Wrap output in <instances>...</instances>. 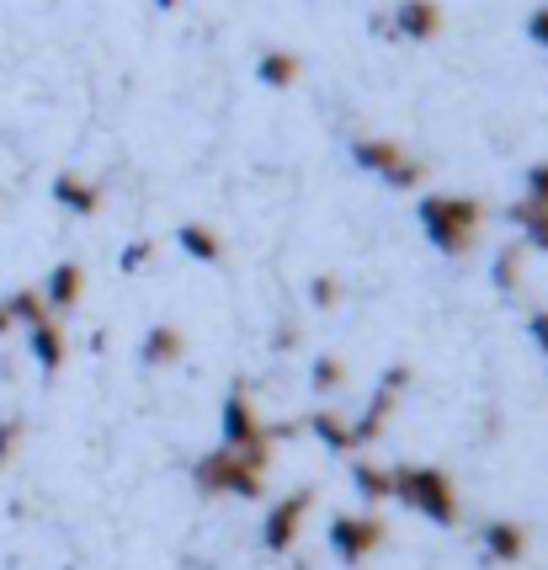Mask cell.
Returning <instances> with one entry per match:
<instances>
[{
    "mask_svg": "<svg viewBox=\"0 0 548 570\" xmlns=\"http://www.w3.org/2000/svg\"><path fill=\"white\" fill-rule=\"evenodd\" d=\"M511 219H517V229H522V246L527 250H548V208H511Z\"/></svg>",
    "mask_w": 548,
    "mask_h": 570,
    "instance_id": "obj_20",
    "label": "cell"
},
{
    "mask_svg": "<svg viewBox=\"0 0 548 570\" xmlns=\"http://www.w3.org/2000/svg\"><path fill=\"white\" fill-rule=\"evenodd\" d=\"M527 38H532L538 49H548V6H538V11L527 17Z\"/></svg>",
    "mask_w": 548,
    "mask_h": 570,
    "instance_id": "obj_27",
    "label": "cell"
},
{
    "mask_svg": "<svg viewBox=\"0 0 548 570\" xmlns=\"http://www.w3.org/2000/svg\"><path fill=\"white\" fill-rule=\"evenodd\" d=\"M155 6H160V11H176V6H181V0H155Z\"/></svg>",
    "mask_w": 548,
    "mask_h": 570,
    "instance_id": "obj_30",
    "label": "cell"
},
{
    "mask_svg": "<svg viewBox=\"0 0 548 570\" xmlns=\"http://www.w3.org/2000/svg\"><path fill=\"white\" fill-rule=\"evenodd\" d=\"M267 464H272V448L261 453H240V448H213L192 464V485L202 497H240L256 501L267 491Z\"/></svg>",
    "mask_w": 548,
    "mask_h": 570,
    "instance_id": "obj_1",
    "label": "cell"
},
{
    "mask_svg": "<svg viewBox=\"0 0 548 570\" xmlns=\"http://www.w3.org/2000/svg\"><path fill=\"white\" fill-rule=\"evenodd\" d=\"M389 501L421 512V518L437 522V528H452V522L464 518L458 485H452L437 464H389Z\"/></svg>",
    "mask_w": 548,
    "mask_h": 570,
    "instance_id": "obj_2",
    "label": "cell"
},
{
    "mask_svg": "<svg viewBox=\"0 0 548 570\" xmlns=\"http://www.w3.org/2000/svg\"><path fill=\"white\" fill-rule=\"evenodd\" d=\"M38 294H43V304H49L53 321H59V315H70V309L80 304V294H86V267H80V262H59V267L43 277V288H38Z\"/></svg>",
    "mask_w": 548,
    "mask_h": 570,
    "instance_id": "obj_10",
    "label": "cell"
},
{
    "mask_svg": "<svg viewBox=\"0 0 548 570\" xmlns=\"http://www.w3.org/2000/svg\"><path fill=\"white\" fill-rule=\"evenodd\" d=\"M176 246L187 250L192 262H208V267L225 262V240H219L213 224H181V229H176Z\"/></svg>",
    "mask_w": 548,
    "mask_h": 570,
    "instance_id": "obj_15",
    "label": "cell"
},
{
    "mask_svg": "<svg viewBox=\"0 0 548 570\" xmlns=\"http://www.w3.org/2000/svg\"><path fill=\"white\" fill-rule=\"evenodd\" d=\"M309 384H315L320 395H341V390H347V363H341V357H315Z\"/></svg>",
    "mask_w": 548,
    "mask_h": 570,
    "instance_id": "obj_22",
    "label": "cell"
},
{
    "mask_svg": "<svg viewBox=\"0 0 548 570\" xmlns=\"http://www.w3.org/2000/svg\"><path fill=\"white\" fill-rule=\"evenodd\" d=\"M256 80L272 86V91H288V86L299 80V53L293 49H267L261 59H256Z\"/></svg>",
    "mask_w": 548,
    "mask_h": 570,
    "instance_id": "obj_16",
    "label": "cell"
},
{
    "mask_svg": "<svg viewBox=\"0 0 548 570\" xmlns=\"http://www.w3.org/2000/svg\"><path fill=\"white\" fill-rule=\"evenodd\" d=\"M522 208H548V160L527 171V187H522Z\"/></svg>",
    "mask_w": 548,
    "mask_h": 570,
    "instance_id": "obj_24",
    "label": "cell"
},
{
    "mask_svg": "<svg viewBox=\"0 0 548 570\" xmlns=\"http://www.w3.org/2000/svg\"><path fill=\"white\" fill-rule=\"evenodd\" d=\"M309 432L320 438L330 453H357V438H351V422L341 416V411H315L309 416Z\"/></svg>",
    "mask_w": 548,
    "mask_h": 570,
    "instance_id": "obj_17",
    "label": "cell"
},
{
    "mask_svg": "<svg viewBox=\"0 0 548 570\" xmlns=\"http://www.w3.org/2000/svg\"><path fill=\"white\" fill-rule=\"evenodd\" d=\"M53 203L64 208V214H76V219H91L101 208V187L97 181H86L80 171H59L53 176Z\"/></svg>",
    "mask_w": 548,
    "mask_h": 570,
    "instance_id": "obj_12",
    "label": "cell"
},
{
    "mask_svg": "<svg viewBox=\"0 0 548 570\" xmlns=\"http://www.w3.org/2000/svg\"><path fill=\"white\" fill-rule=\"evenodd\" d=\"M527 331H532V342H538V352H548V309H538V315L527 321Z\"/></svg>",
    "mask_w": 548,
    "mask_h": 570,
    "instance_id": "obj_28",
    "label": "cell"
},
{
    "mask_svg": "<svg viewBox=\"0 0 548 570\" xmlns=\"http://www.w3.org/2000/svg\"><path fill=\"white\" fill-rule=\"evenodd\" d=\"M181 352H187V336L176 325H150L145 342H139V363L145 368H171V363H181Z\"/></svg>",
    "mask_w": 548,
    "mask_h": 570,
    "instance_id": "obj_14",
    "label": "cell"
},
{
    "mask_svg": "<svg viewBox=\"0 0 548 570\" xmlns=\"http://www.w3.org/2000/svg\"><path fill=\"white\" fill-rule=\"evenodd\" d=\"M309 298H315V309H336V304H341V283H336V277H315V283H309Z\"/></svg>",
    "mask_w": 548,
    "mask_h": 570,
    "instance_id": "obj_25",
    "label": "cell"
},
{
    "mask_svg": "<svg viewBox=\"0 0 548 570\" xmlns=\"http://www.w3.org/2000/svg\"><path fill=\"white\" fill-rule=\"evenodd\" d=\"M6 331H17V325H11V309H6V298H0V336H6Z\"/></svg>",
    "mask_w": 548,
    "mask_h": 570,
    "instance_id": "obj_29",
    "label": "cell"
},
{
    "mask_svg": "<svg viewBox=\"0 0 548 570\" xmlns=\"http://www.w3.org/2000/svg\"><path fill=\"white\" fill-rule=\"evenodd\" d=\"M490 277H496V288L517 294V288H522V246L496 250V262H490Z\"/></svg>",
    "mask_w": 548,
    "mask_h": 570,
    "instance_id": "obj_21",
    "label": "cell"
},
{
    "mask_svg": "<svg viewBox=\"0 0 548 570\" xmlns=\"http://www.w3.org/2000/svg\"><path fill=\"white\" fill-rule=\"evenodd\" d=\"M351 485H357V497L378 507V501H389V464H373V459H357L351 464Z\"/></svg>",
    "mask_w": 548,
    "mask_h": 570,
    "instance_id": "obj_18",
    "label": "cell"
},
{
    "mask_svg": "<svg viewBox=\"0 0 548 570\" xmlns=\"http://www.w3.org/2000/svg\"><path fill=\"white\" fill-rule=\"evenodd\" d=\"M330 554L341 560V566H362L368 554H378L383 544V522L373 512H341V518H330Z\"/></svg>",
    "mask_w": 548,
    "mask_h": 570,
    "instance_id": "obj_6",
    "label": "cell"
},
{
    "mask_svg": "<svg viewBox=\"0 0 548 570\" xmlns=\"http://www.w3.org/2000/svg\"><path fill=\"white\" fill-rule=\"evenodd\" d=\"M150 256H155V240H133V246L123 250V273H139Z\"/></svg>",
    "mask_w": 548,
    "mask_h": 570,
    "instance_id": "obj_26",
    "label": "cell"
},
{
    "mask_svg": "<svg viewBox=\"0 0 548 570\" xmlns=\"http://www.w3.org/2000/svg\"><path fill=\"white\" fill-rule=\"evenodd\" d=\"M22 443H27V422H22V416H0V470L22 453Z\"/></svg>",
    "mask_w": 548,
    "mask_h": 570,
    "instance_id": "obj_23",
    "label": "cell"
},
{
    "mask_svg": "<svg viewBox=\"0 0 548 570\" xmlns=\"http://www.w3.org/2000/svg\"><path fill=\"white\" fill-rule=\"evenodd\" d=\"M416 219H421V235L442 250V256H469L474 240H479L485 208L474 198H464V193H458V198H452V193H431V198H421Z\"/></svg>",
    "mask_w": 548,
    "mask_h": 570,
    "instance_id": "obj_3",
    "label": "cell"
},
{
    "mask_svg": "<svg viewBox=\"0 0 548 570\" xmlns=\"http://www.w3.org/2000/svg\"><path fill=\"white\" fill-rule=\"evenodd\" d=\"M309 507H315V491H309V485H303V491H288L282 501H272V512L261 518V549H267V554H288V549L299 544Z\"/></svg>",
    "mask_w": 548,
    "mask_h": 570,
    "instance_id": "obj_7",
    "label": "cell"
},
{
    "mask_svg": "<svg viewBox=\"0 0 548 570\" xmlns=\"http://www.w3.org/2000/svg\"><path fill=\"white\" fill-rule=\"evenodd\" d=\"M27 352H32V363L43 373H59L64 368V352H70V342H64V325L59 321H43L27 331Z\"/></svg>",
    "mask_w": 548,
    "mask_h": 570,
    "instance_id": "obj_13",
    "label": "cell"
},
{
    "mask_svg": "<svg viewBox=\"0 0 548 570\" xmlns=\"http://www.w3.org/2000/svg\"><path fill=\"white\" fill-rule=\"evenodd\" d=\"M219 432H225V443L219 448H240V453H261L267 443V422L256 416V400L246 390H229L225 395V411H219Z\"/></svg>",
    "mask_w": 548,
    "mask_h": 570,
    "instance_id": "obj_8",
    "label": "cell"
},
{
    "mask_svg": "<svg viewBox=\"0 0 548 570\" xmlns=\"http://www.w3.org/2000/svg\"><path fill=\"white\" fill-rule=\"evenodd\" d=\"M405 390H410V368H405V363L383 368V379L373 384L368 411L351 422V438H357V448H362V443H378V438H383V426L395 422V411H399V400H405Z\"/></svg>",
    "mask_w": 548,
    "mask_h": 570,
    "instance_id": "obj_5",
    "label": "cell"
},
{
    "mask_svg": "<svg viewBox=\"0 0 548 570\" xmlns=\"http://www.w3.org/2000/svg\"><path fill=\"white\" fill-rule=\"evenodd\" d=\"M383 32H395L405 43H431L442 32V6L437 0H399L389 11V22H378Z\"/></svg>",
    "mask_w": 548,
    "mask_h": 570,
    "instance_id": "obj_9",
    "label": "cell"
},
{
    "mask_svg": "<svg viewBox=\"0 0 548 570\" xmlns=\"http://www.w3.org/2000/svg\"><path fill=\"white\" fill-rule=\"evenodd\" d=\"M479 544H485V560H496V566H517V560L527 554V528L522 522L496 518V522H485V528H479Z\"/></svg>",
    "mask_w": 548,
    "mask_h": 570,
    "instance_id": "obj_11",
    "label": "cell"
},
{
    "mask_svg": "<svg viewBox=\"0 0 548 570\" xmlns=\"http://www.w3.org/2000/svg\"><path fill=\"white\" fill-rule=\"evenodd\" d=\"M6 309H11V325H22V331H32V325L53 321L49 304H43V294L38 288H17V294L6 298Z\"/></svg>",
    "mask_w": 548,
    "mask_h": 570,
    "instance_id": "obj_19",
    "label": "cell"
},
{
    "mask_svg": "<svg viewBox=\"0 0 548 570\" xmlns=\"http://www.w3.org/2000/svg\"><path fill=\"white\" fill-rule=\"evenodd\" d=\"M351 160L368 176H378L383 187H395V193H410V187L421 181V160L405 145H395V139H357V145H351Z\"/></svg>",
    "mask_w": 548,
    "mask_h": 570,
    "instance_id": "obj_4",
    "label": "cell"
}]
</instances>
